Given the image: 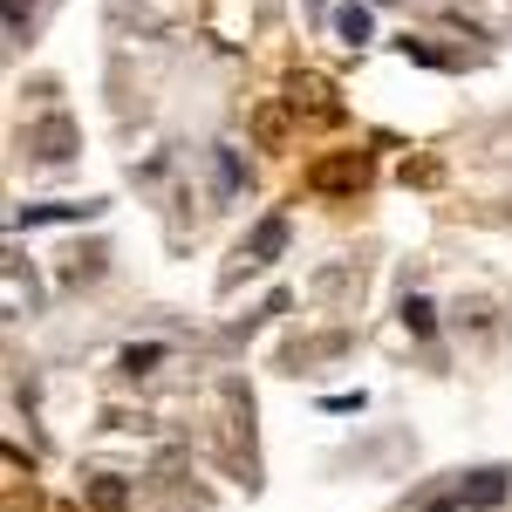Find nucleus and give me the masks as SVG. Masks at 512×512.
<instances>
[{"instance_id":"obj_1","label":"nucleus","mask_w":512,"mask_h":512,"mask_svg":"<svg viewBox=\"0 0 512 512\" xmlns=\"http://www.w3.org/2000/svg\"><path fill=\"white\" fill-rule=\"evenodd\" d=\"M287 239H294V226H287V212H267L253 233L239 239V274H260V267H274L280 253H287Z\"/></svg>"},{"instance_id":"obj_2","label":"nucleus","mask_w":512,"mask_h":512,"mask_svg":"<svg viewBox=\"0 0 512 512\" xmlns=\"http://www.w3.org/2000/svg\"><path fill=\"white\" fill-rule=\"evenodd\" d=\"M308 185L328 192V198L362 192V185H369V151H335V158H321L315 171H308Z\"/></svg>"},{"instance_id":"obj_3","label":"nucleus","mask_w":512,"mask_h":512,"mask_svg":"<svg viewBox=\"0 0 512 512\" xmlns=\"http://www.w3.org/2000/svg\"><path fill=\"white\" fill-rule=\"evenodd\" d=\"M28 151H35L41 164H69V158H76V123L62 117V110H55V117H41L35 130H28Z\"/></svg>"},{"instance_id":"obj_4","label":"nucleus","mask_w":512,"mask_h":512,"mask_svg":"<svg viewBox=\"0 0 512 512\" xmlns=\"http://www.w3.org/2000/svg\"><path fill=\"white\" fill-rule=\"evenodd\" d=\"M287 103L308 110L315 123H342V103H335V89H328L321 76H294V82H287Z\"/></svg>"},{"instance_id":"obj_5","label":"nucleus","mask_w":512,"mask_h":512,"mask_svg":"<svg viewBox=\"0 0 512 512\" xmlns=\"http://www.w3.org/2000/svg\"><path fill=\"white\" fill-rule=\"evenodd\" d=\"M458 499L472 512H492V506H506V472L492 465V472H472V485H458Z\"/></svg>"},{"instance_id":"obj_6","label":"nucleus","mask_w":512,"mask_h":512,"mask_svg":"<svg viewBox=\"0 0 512 512\" xmlns=\"http://www.w3.org/2000/svg\"><path fill=\"white\" fill-rule=\"evenodd\" d=\"M48 219H96V205H21L14 226H48Z\"/></svg>"},{"instance_id":"obj_7","label":"nucleus","mask_w":512,"mask_h":512,"mask_svg":"<svg viewBox=\"0 0 512 512\" xmlns=\"http://www.w3.org/2000/svg\"><path fill=\"white\" fill-rule=\"evenodd\" d=\"M158 362H164V342H130V349L117 355V369H123V376H151Z\"/></svg>"},{"instance_id":"obj_8","label":"nucleus","mask_w":512,"mask_h":512,"mask_svg":"<svg viewBox=\"0 0 512 512\" xmlns=\"http://www.w3.org/2000/svg\"><path fill=\"white\" fill-rule=\"evenodd\" d=\"M403 328H410L417 342H424V335H431V328H437V308H431V301H424V294H410V301H403Z\"/></svg>"},{"instance_id":"obj_9","label":"nucleus","mask_w":512,"mask_h":512,"mask_svg":"<svg viewBox=\"0 0 512 512\" xmlns=\"http://www.w3.org/2000/svg\"><path fill=\"white\" fill-rule=\"evenodd\" d=\"M123 499H130L123 478H96V485H89V506H96V512H123Z\"/></svg>"},{"instance_id":"obj_10","label":"nucleus","mask_w":512,"mask_h":512,"mask_svg":"<svg viewBox=\"0 0 512 512\" xmlns=\"http://www.w3.org/2000/svg\"><path fill=\"white\" fill-rule=\"evenodd\" d=\"M335 28H342V41H349V48H355V41H369V35H376L369 7H342V14H335Z\"/></svg>"},{"instance_id":"obj_11","label":"nucleus","mask_w":512,"mask_h":512,"mask_svg":"<svg viewBox=\"0 0 512 512\" xmlns=\"http://www.w3.org/2000/svg\"><path fill=\"white\" fill-rule=\"evenodd\" d=\"M21 301L35 308V280H21V260H7V308L21 315Z\"/></svg>"},{"instance_id":"obj_12","label":"nucleus","mask_w":512,"mask_h":512,"mask_svg":"<svg viewBox=\"0 0 512 512\" xmlns=\"http://www.w3.org/2000/svg\"><path fill=\"white\" fill-rule=\"evenodd\" d=\"M219 192H239V151L219 144Z\"/></svg>"},{"instance_id":"obj_13","label":"nucleus","mask_w":512,"mask_h":512,"mask_svg":"<svg viewBox=\"0 0 512 512\" xmlns=\"http://www.w3.org/2000/svg\"><path fill=\"white\" fill-rule=\"evenodd\" d=\"M7 35L28 41V0H7Z\"/></svg>"},{"instance_id":"obj_14","label":"nucleus","mask_w":512,"mask_h":512,"mask_svg":"<svg viewBox=\"0 0 512 512\" xmlns=\"http://www.w3.org/2000/svg\"><path fill=\"white\" fill-rule=\"evenodd\" d=\"M260 137L280 144V137H287V117H280V110H260Z\"/></svg>"},{"instance_id":"obj_15","label":"nucleus","mask_w":512,"mask_h":512,"mask_svg":"<svg viewBox=\"0 0 512 512\" xmlns=\"http://www.w3.org/2000/svg\"><path fill=\"white\" fill-rule=\"evenodd\" d=\"M431 512H458V506H451V499H437V506H431Z\"/></svg>"}]
</instances>
